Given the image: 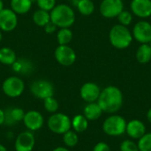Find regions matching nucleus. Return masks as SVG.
<instances>
[{
	"label": "nucleus",
	"instance_id": "nucleus-18",
	"mask_svg": "<svg viewBox=\"0 0 151 151\" xmlns=\"http://www.w3.org/2000/svg\"><path fill=\"white\" fill-rule=\"evenodd\" d=\"M135 58L138 63L142 65L148 64L151 60V48L148 43L141 44L136 52H135Z\"/></svg>",
	"mask_w": 151,
	"mask_h": 151
},
{
	"label": "nucleus",
	"instance_id": "nucleus-21",
	"mask_svg": "<svg viewBox=\"0 0 151 151\" xmlns=\"http://www.w3.org/2000/svg\"><path fill=\"white\" fill-rule=\"evenodd\" d=\"M72 127L76 133H83L88 127V120L84 115H76L72 119Z\"/></svg>",
	"mask_w": 151,
	"mask_h": 151
},
{
	"label": "nucleus",
	"instance_id": "nucleus-41",
	"mask_svg": "<svg viewBox=\"0 0 151 151\" xmlns=\"http://www.w3.org/2000/svg\"><path fill=\"white\" fill-rule=\"evenodd\" d=\"M148 44H149V45H150V48H151V40H150V42H149V43H148Z\"/></svg>",
	"mask_w": 151,
	"mask_h": 151
},
{
	"label": "nucleus",
	"instance_id": "nucleus-5",
	"mask_svg": "<svg viewBox=\"0 0 151 151\" xmlns=\"http://www.w3.org/2000/svg\"><path fill=\"white\" fill-rule=\"evenodd\" d=\"M48 127L52 133L64 134L72 127V120L64 113H54L48 120Z\"/></svg>",
	"mask_w": 151,
	"mask_h": 151
},
{
	"label": "nucleus",
	"instance_id": "nucleus-37",
	"mask_svg": "<svg viewBox=\"0 0 151 151\" xmlns=\"http://www.w3.org/2000/svg\"><path fill=\"white\" fill-rule=\"evenodd\" d=\"M147 119L150 123H151V108L149 109V111L147 112Z\"/></svg>",
	"mask_w": 151,
	"mask_h": 151
},
{
	"label": "nucleus",
	"instance_id": "nucleus-1",
	"mask_svg": "<svg viewBox=\"0 0 151 151\" xmlns=\"http://www.w3.org/2000/svg\"><path fill=\"white\" fill-rule=\"evenodd\" d=\"M124 102L122 91L116 86H108L101 90L97 99V104L103 110V112L116 113L119 111Z\"/></svg>",
	"mask_w": 151,
	"mask_h": 151
},
{
	"label": "nucleus",
	"instance_id": "nucleus-35",
	"mask_svg": "<svg viewBox=\"0 0 151 151\" xmlns=\"http://www.w3.org/2000/svg\"><path fill=\"white\" fill-rule=\"evenodd\" d=\"M5 121V112L0 109V126L3 125Z\"/></svg>",
	"mask_w": 151,
	"mask_h": 151
},
{
	"label": "nucleus",
	"instance_id": "nucleus-7",
	"mask_svg": "<svg viewBox=\"0 0 151 151\" xmlns=\"http://www.w3.org/2000/svg\"><path fill=\"white\" fill-rule=\"evenodd\" d=\"M2 88H3L4 93L7 96L18 97L23 93L25 89V84L20 78L12 76V77L7 78L3 82Z\"/></svg>",
	"mask_w": 151,
	"mask_h": 151
},
{
	"label": "nucleus",
	"instance_id": "nucleus-15",
	"mask_svg": "<svg viewBox=\"0 0 151 151\" xmlns=\"http://www.w3.org/2000/svg\"><path fill=\"white\" fill-rule=\"evenodd\" d=\"M23 122L26 127L30 131H36L42 128L43 126V117L36 111H29L25 113L23 118Z\"/></svg>",
	"mask_w": 151,
	"mask_h": 151
},
{
	"label": "nucleus",
	"instance_id": "nucleus-3",
	"mask_svg": "<svg viewBox=\"0 0 151 151\" xmlns=\"http://www.w3.org/2000/svg\"><path fill=\"white\" fill-rule=\"evenodd\" d=\"M50 21L60 28L70 27L75 21V13L73 8L67 4L56 5L50 13Z\"/></svg>",
	"mask_w": 151,
	"mask_h": 151
},
{
	"label": "nucleus",
	"instance_id": "nucleus-26",
	"mask_svg": "<svg viewBox=\"0 0 151 151\" xmlns=\"http://www.w3.org/2000/svg\"><path fill=\"white\" fill-rule=\"evenodd\" d=\"M12 68L15 72L20 73H28L32 70V65L28 61L25 59H19L14 62L12 65Z\"/></svg>",
	"mask_w": 151,
	"mask_h": 151
},
{
	"label": "nucleus",
	"instance_id": "nucleus-16",
	"mask_svg": "<svg viewBox=\"0 0 151 151\" xmlns=\"http://www.w3.org/2000/svg\"><path fill=\"white\" fill-rule=\"evenodd\" d=\"M126 133L131 139L139 140L146 134V126L139 119H133L127 123Z\"/></svg>",
	"mask_w": 151,
	"mask_h": 151
},
{
	"label": "nucleus",
	"instance_id": "nucleus-25",
	"mask_svg": "<svg viewBox=\"0 0 151 151\" xmlns=\"http://www.w3.org/2000/svg\"><path fill=\"white\" fill-rule=\"evenodd\" d=\"M59 45H68L73 39V32L69 27L61 28L57 35Z\"/></svg>",
	"mask_w": 151,
	"mask_h": 151
},
{
	"label": "nucleus",
	"instance_id": "nucleus-34",
	"mask_svg": "<svg viewBox=\"0 0 151 151\" xmlns=\"http://www.w3.org/2000/svg\"><path fill=\"white\" fill-rule=\"evenodd\" d=\"M58 27L52 22V21H50L48 22L45 26H44V30L47 34H52L56 31V28Z\"/></svg>",
	"mask_w": 151,
	"mask_h": 151
},
{
	"label": "nucleus",
	"instance_id": "nucleus-14",
	"mask_svg": "<svg viewBox=\"0 0 151 151\" xmlns=\"http://www.w3.org/2000/svg\"><path fill=\"white\" fill-rule=\"evenodd\" d=\"M35 136L31 132L20 133L15 141V150L16 151H32L35 147Z\"/></svg>",
	"mask_w": 151,
	"mask_h": 151
},
{
	"label": "nucleus",
	"instance_id": "nucleus-6",
	"mask_svg": "<svg viewBox=\"0 0 151 151\" xmlns=\"http://www.w3.org/2000/svg\"><path fill=\"white\" fill-rule=\"evenodd\" d=\"M123 10V0H103L99 6L101 15L106 19L117 18Z\"/></svg>",
	"mask_w": 151,
	"mask_h": 151
},
{
	"label": "nucleus",
	"instance_id": "nucleus-19",
	"mask_svg": "<svg viewBox=\"0 0 151 151\" xmlns=\"http://www.w3.org/2000/svg\"><path fill=\"white\" fill-rule=\"evenodd\" d=\"M32 3L31 0H11V7L15 13L25 14L30 11Z\"/></svg>",
	"mask_w": 151,
	"mask_h": 151
},
{
	"label": "nucleus",
	"instance_id": "nucleus-20",
	"mask_svg": "<svg viewBox=\"0 0 151 151\" xmlns=\"http://www.w3.org/2000/svg\"><path fill=\"white\" fill-rule=\"evenodd\" d=\"M16 60V53L13 50L8 47L0 49V63L6 65H12Z\"/></svg>",
	"mask_w": 151,
	"mask_h": 151
},
{
	"label": "nucleus",
	"instance_id": "nucleus-29",
	"mask_svg": "<svg viewBox=\"0 0 151 151\" xmlns=\"http://www.w3.org/2000/svg\"><path fill=\"white\" fill-rule=\"evenodd\" d=\"M117 19L119 20V24L126 26V27H128L132 23V21H133V13L131 12H129V11L123 10L119 14Z\"/></svg>",
	"mask_w": 151,
	"mask_h": 151
},
{
	"label": "nucleus",
	"instance_id": "nucleus-11",
	"mask_svg": "<svg viewBox=\"0 0 151 151\" xmlns=\"http://www.w3.org/2000/svg\"><path fill=\"white\" fill-rule=\"evenodd\" d=\"M18 24L16 13L12 9H3L0 12V29L11 32L15 29Z\"/></svg>",
	"mask_w": 151,
	"mask_h": 151
},
{
	"label": "nucleus",
	"instance_id": "nucleus-17",
	"mask_svg": "<svg viewBox=\"0 0 151 151\" xmlns=\"http://www.w3.org/2000/svg\"><path fill=\"white\" fill-rule=\"evenodd\" d=\"M83 115L87 118L88 120H96L98 119L102 114H103V110L96 103H88L83 111Z\"/></svg>",
	"mask_w": 151,
	"mask_h": 151
},
{
	"label": "nucleus",
	"instance_id": "nucleus-2",
	"mask_svg": "<svg viewBox=\"0 0 151 151\" xmlns=\"http://www.w3.org/2000/svg\"><path fill=\"white\" fill-rule=\"evenodd\" d=\"M133 39L130 29L120 24L114 25L109 32L110 42L117 50H125L128 48L131 45Z\"/></svg>",
	"mask_w": 151,
	"mask_h": 151
},
{
	"label": "nucleus",
	"instance_id": "nucleus-24",
	"mask_svg": "<svg viewBox=\"0 0 151 151\" xmlns=\"http://www.w3.org/2000/svg\"><path fill=\"white\" fill-rule=\"evenodd\" d=\"M33 21L39 27H44L48 22L50 21V16L49 12L39 9L33 14Z\"/></svg>",
	"mask_w": 151,
	"mask_h": 151
},
{
	"label": "nucleus",
	"instance_id": "nucleus-32",
	"mask_svg": "<svg viewBox=\"0 0 151 151\" xmlns=\"http://www.w3.org/2000/svg\"><path fill=\"white\" fill-rule=\"evenodd\" d=\"M40 9L44 11H51L56 6V0H36Z\"/></svg>",
	"mask_w": 151,
	"mask_h": 151
},
{
	"label": "nucleus",
	"instance_id": "nucleus-8",
	"mask_svg": "<svg viewBox=\"0 0 151 151\" xmlns=\"http://www.w3.org/2000/svg\"><path fill=\"white\" fill-rule=\"evenodd\" d=\"M133 38L140 44L149 43L151 40V23L146 20H140L135 23L132 30Z\"/></svg>",
	"mask_w": 151,
	"mask_h": 151
},
{
	"label": "nucleus",
	"instance_id": "nucleus-12",
	"mask_svg": "<svg viewBox=\"0 0 151 151\" xmlns=\"http://www.w3.org/2000/svg\"><path fill=\"white\" fill-rule=\"evenodd\" d=\"M130 9L136 17L147 19L151 17V0H132Z\"/></svg>",
	"mask_w": 151,
	"mask_h": 151
},
{
	"label": "nucleus",
	"instance_id": "nucleus-33",
	"mask_svg": "<svg viewBox=\"0 0 151 151\" xmlns=\"http://www.w3.org/2000/svg\"><path fill=\"white\" fill-rule=\"evenodd\" d=\"M93 151H111V148L106 142H100L95 145Z\"/></svg>",
	"mask_w": 151,
	"mask_h": 151
},
{
	"label": "nucleus",
	"instance_id": "nucleus-28",
	"mask_svg": "<svg viewBox=\"0 0 151 151\" xmlns=\"http://www.w3.org/2000/svg\"><path fill=\"white\" fill-rule=\"evenodd\" d=\"M139 151H151V133H146L142 135L137 143Z\"/></svg>",
	"mask_w": 151,
	"mask_h": 151
},
{
	"label": "nucleus",
	"instance_id": "nucleus-30",
	"mask_svg": "<svg viewBox=\"0 0 151 151\" xmlns=\"http://www.w3.org/2000/svg\"><path fill=\"white\" fill-rule=\"evenodd\" d=\"M43 105L45 110L48 112H51V113L56 112L58 109V103L53 96L43 99Z\"/></svg>",
	"mask_w": 151,
	"mask_h": 151
},
{
	"label": "nucleus",
	"instance_id": "nucleus-40",
	"mask_svg": "<svg viewBox=\"0 0 151 151\" xmlns=\"http://www.w3.org/2000/svg\"><path fill=\"white\" fill-rule=\"evenodd\" d=\"M1 40H2V33L0 32V42H1Z\"/></svg>",
	"mask_w": 151,
	"mask_h": 151
},
{
	"label": "nucleus",
	"instance_id": "nucleus-10",
	"mask_svg": "<svg viewBox=\"0 0 151 151\" xmlns=\"http://www.w3.org/2000/svg\"><path fill=\"white\" fill-rule=\"evenodd\" d=\"M55 58L61 65L70 66L76 61V53L68 45H59L55 50Z\"/></svg>",
	"mask_w": 151,
	"mask_h": 151
},
{
	"label": "nucleus",
	"instance_id": "nucleus-4",
	"mask_svg": "<svg viewBox=\"0 0 151 151\" xmlns=\"http://www.w3.org/2000/svg\"><path fill=\"white\" fill-rule=\"evenodd\" d=\"M127 123L122 116L113 114L104 121L103 131L109 136H120L126 133Z\"/></svg>",
	"mask_w": 151,
	"mask_h": 151
},
{
	"label": "nucleus",
	"instance_id": "nucleus-27",
	"mask_svg": "<svg viewBox=\"0 0 151 151\" xmlns=\"http://www.w3.org/2000/svg\"><path fill=\"white\" fill-rule=\"evenodd\" d=\"M63 142L64 143L70 148L75 147L79 142L78 134L75 131H72L71 129L63 134Z\"/></svg>",
	"mask_w": 151,
	"mask_h": 151
},
{
	"label": "nucleus",
	"instance_id": "nucleus-36",
	"mask_svg": "<svg viewBox=\"0 0 151 151\" xmlns=\"http://www.w3.org/2000/svg\"><path fill=\"white\" fill-rule=\"evenodd\" d=\"M52 151H69L66 148H64V147H58L56 149H54Z\"/></svg>",
	"mask_w": 151,
	"mask_h": 151
},
{
	"label": "nucleus",
	"instance_id": "nucleus-31",
	"mask_svg": "<svg viewBox=\"0 0 151 151\" xmlns=\"http://www.w3.org/2000/svg\"><path fill=\"white\" fill-rule=\"evenodd\" d=\"M120 151H139L137 143L132 140H125L120 144Z\"/></svg>",
	"mask_w": 151,
	"mask_h": 151
},
{
	"label": "nucleus",
	"instance_id": "nucleus-22",
	"mask_svg": "<svg viewBox=\"0 0 151 151\" xmlns=\"http://www.w3.org/2000/svg\"><path fill=\"white\" fill-rule=\"evenodd\" d=\"M24 111L20 108H12L9 110L7 112H5V121L4 123L13 124L16 122H19L20 120H23L24 118Z\"/></svg>",
	"mask_w": 151,
	"mask_h": 151
},
{
	"label": "nucleus",
	"instance_id": "nucleus-13",
	"mask_svg": "<svg viewBox=\"0 0 151 151\" xmlns=\"http://www.w3.org/2000/svg\"><path fill=\"white\" fill-rule=\"evenodd\" d=\"M100 93H101V89L99 86L94 82L84 83L80 90L81 97L88 104L97 102Z\"/></svg>",
	"mask_w": 151,
	"mask_h": 151
},
{
	"label": "nucleus",
	"instance_id": "nucleus-23",
	"mask_svg": "<svg viewBox=\"0 0 151 151\" xmlns=\"http://www.w3.org/2000/svg\"><path fill=\"white\" fill-rule=\"evenodd\" d=\"M77 8L84 16L91 15L95 11V4L92 0H77Z\"/></svg>",
	"mask_w": 151,
	"mask_h": 151
},
{
	"label": "nucleus",
	"instance_id": "nucleus-38",
	"mask_svg": "<svg viewBox=\"0 0 151 151\" xmlns=\"http://www.w3.org/2000/svg\"><path fill=\"white\" fill-rule=\"evenodd\" d=\"M0 151H7V150H6V148L4 145L0 144Z\"/></svg>",
	"mask_w": 151,
	"mask_h": 151
},
{
	"label": "nucleus",
	"instance_id": "nucleus-39",
	"mask_svg": "<svg viewBox=\"0 0 151 151\" xmlns=\"http://www.w3.org/2000/svg\"><path fill=\"white\" fill-rule=\"evenodd\" d=\"M4 9V3L2 0H0V12Z\"/></svg>",
	"mask_w": 151,
	"mask_h": 151
},
{
	"label": "nucleus",
	"instance_id": "nucleus-9",
	"mask_svg": "<svg viewBox=\"0 0 151 151\" xmlns=\"http://www.w3.org/2000/svg\"><path fill=\"white\" fill-rule=\"evenodd\" d=\"M31 93L39 99H45L53 96L54 88L53 85L45 80H37L34 81L30 87Z\"/></svg>",
	"mask_w": 151,
	"mask_h": 151
}]
</instances>
